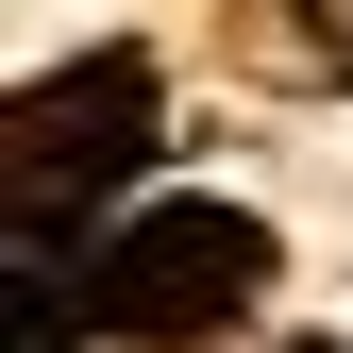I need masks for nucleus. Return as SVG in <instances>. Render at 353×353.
<instances>
[{
	"instance_id": "2",
	"label": "nucleus",
	"mask_w": 353,
	"mask_h": 353,
	"mask_svg": "<svg viewBox=\"0 0 353 353\" xmlns=\"http://www.w3.org/2000/svg\"><path fill=\"white\" fill-rule=\"evenodd\" d=\"M135 135H152V68H135V51H84V68H51V84H34V101H17V168H51V152H68V185H51V202H17V252L101 236L84 202H101V168L135 152Z\"/></svg>"
},
{
	"instance_id": "1",
	"label": "nucleus",
	"mask_w": 353,
	"mask_h": 353,
	"mask_svg": "<svg viewBox=\"0 0 353 353\" xmlns=\"http://www.w3.org/2000/svg\"><path fill=\"white\" fill-rule=\"evenodd\" d=\"M101 270H84V320L101 336H152V320H219V303H252L270 270V236H252L236 202H152V219H101Z\"/></svg>"
}]
</instances>
